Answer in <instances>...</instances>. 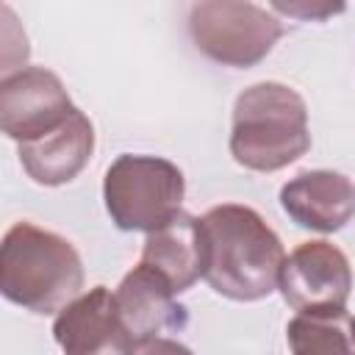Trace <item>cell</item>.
I'll return each instance as SVG.
<instances>
[{"mask_svg": "<svg viewBox=\"0 0 355 355\" xmlns=\"http://www.w3.org/2000/svg\"><path fill=\"white\" fill-rule=\"evenodd\" d=\"M55 344L72 355L125 352L116 297L105 286H94L67 302L53 322Z\"/></svg>", "mask_w": 355, "mask_h": 355, "instance_id": "cell-11", "label": "cell"}, {"mask_svg": "<svg viewBox=\"0 0 355 355\" xmlns=\"http://www.w3.org/2000/svg\"><path fill=\"white\" fill-rule=\"evenodd\" d=\"M269 6L283 17L305 22H322L347 11V0H269Z\"/></svg>", "mask_w": 355, "mask_h": 355, "instance_id": "cell-14", "label": "cell"}, {"mask_svg": "<svg viewBox=\"0 0 355 355\" xmlns=\"http://www.w3.org/2000/svg\"><path fill=\"white\" fill-rule=\"evenodd\" d=\"M175 294L169 280L144 261L122 277L114 297L125 352L183 349L178 341H169V336L186 327V308L175 302Z\"/></svg>", "mask_w": 355, "mask_h": 355, "instance_id": "cell-6", "label": "cell"}, {"mask_svg": "<svg viewBox=\"0 0 355 355\" xmlns=\"http://www.w3.org/2000/svg\"><path fill=\"white\" fill-rule=\"evenodd\" d=\"M75 111L64 83L44 67H22L3 75L0 128L14 141H31L55 130Z\"/></svg>", "mask_w": 355, "mask_h": 355, "instance_id": "cell-8", "label": "cell"}, {"mask_svg": "<svg viewBox=\"0 0 355 355\" xmlns=\"http://www.w3.org/2000/svg\"><path fill=\"white\" fill-rule=\"evenodd\" d=\"M286 338L291 352L297 355H316V352H352V319L344 311L327 313H297L288 327Z\"/></svg>", "mask_w": 355, "mask_h": 355, "instance_id": "cell-13", "label": "cell"}, {"mask_svg": "<svg viewBox=\"0 0 355 355\" xmlns=\"http://www.w3.org/2000/svg\"><path fill=\"white\" fill-rule=\"evenodd\" d=\"M94 153V125L75 108L55 130L19 141V164L39 186H64L80 175Z\"/></svg>", "mask_w": 355, "mask_h": 355, "instance_id": "cell-9", "label": "cell"}, {"mask_svg": "<svg viewBox=\"0 0 355 355\" xmlns=\"http://www.w3.org/2000/svg\"><path fill=\"white\" fill-rule=\"evenodd\" d=\"M189 33L211 61L247 69L272 53L283 25L250 0H200L189 14Z\"/></svg>", "mask_w": 355, "mask_h": 355, "instance_id": "cell-5", "label": "cell"}, {"mask_svg": "<svg viewBox=\"0 0 355 355\" xmlns=\"http://www.w3.org/2000/svg\"><path fill=\"white\" fill-rule=\"evenodd\" d=\"M352 341H355V319H352Z\"/></svg>", "mask_w": 355, "mask_h": 355, "instance_id": "cell-15", "label": "cell"}, {"mask_svg": "<svg viewBox=\"0 0 355 355\" xmlns=\"http://www.w3.org/2000/svg\"><path fill=\"white\" fill-rule=\"evenodd\" d=\"M200 233L202 277L219 297L255 302L277 288L286 252L258 211L236 202L214 205L200 216Z\"/></svg>", "mask_w": 355, "mask_h": 355, "instance_id": "cell-1", "label": "cell"}, {"mask_svg": "<svg viewBox=\"0 0 355 355\" xmlns=\"http://www.w3.org/2000/svg\"><path fill=\"white\" fill-rule=\"evenodd\" d=\"M186 197L183 172L158 155H119L103 180V200L119 230H155L169 222Z\"/></svg>", "mask_w": 355, "mask_h": 355, "instance_id": "cell-4", "label": "cell"}, {"mask_svg": "<svg viewBox=\"0 0 355 355\" xmlns=\"http://www.w3.org/2000/svg\"><path fill=\"white\" fill-rule=\"evenodd\" d=\"M83 288V263L72 241L33 222H17L0 247V291L31 313H55Z\"/></svg>", "mask_w": 355, "mask_h": 355, "instance_id": "cell-2", "label": "cell"}, {"mask_svg": "<svg viewBox=\"0 0 355 355\" xmlns=\"http://www.w3.org/2000/svg\"><path fill=\"white\" fill-rule=\"evenodd\" d=\"M280 205L300 227L336 233L355 214V186L341 172H302L280 189Z\"/></svg>", "mask_w": 355, "mask_h": 355, "instance_id": "cell-10", "label": "cell"}, {"mask_svg": "<svg viewBox=\"0 0 355 355\" xmlns=\"http://www.w3.org/2000/svg\"><path fill=\"white\" fill-rule=\"evenodd\" d=\"M277 288L297 313L344 311L352 291V269L336 244L305 241L283 261Z\"/></svg>", "mask_w": 355, "mask_h": 355, "instance_id": "cell-7", "label": "cell"}, {"mask_svg": "<svg viewBox=\"0 0 355 355\" xmlns=\"http://www.w3.org/2000/svg\"><path fill=\"white\" fill-rule=\"evenodd\" d=\"M311 150L308 105L286 83L263 80L244 89L233 105L230 155L252 172H277Z\"/></svg>", "mask_w": 355, "mask_h": 355, "instance_id": "cell-3", "label": "cell"}, {"mask_svg": "<svg viewBox=\"0 0 355 355\" xmlns=\"http://www.w3.org/2000/svg\"><path fill=\"white\" fill-rule=\"evenodd\" d=\"M141 261L161 272L169 286L180 294L202 277V233L200 219L178 211L169 222L147 233Z\"/></svg>", "mask_w": 355, "mask_h": 355, "instance_id": "cell-12", "label": "cell"}]
</instances>
